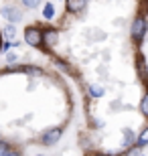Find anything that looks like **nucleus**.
I'll list each match as a JSON object with an SVG mask.
<instances>
[{
  "label": "nucleus",
  "instance_id": "f257e3e1",
  "mask_svg": "<svg viewBox=\"0 0 148 156\" xmlns=\"http://www.w3.org/2000/svg\"><path fill=\"white\" fill-rule=\"evenodd\" d=\"M24 43L29 47H39L43 43V30L34 29V27H29V29L24 30Z\"/></svg>",
  "mask_w": 148,
  "mask_h": 156
},
{
  "label": "nucleus",
  "instance_id": "f03ea898",
  "mask_svg": "<svg viewBox=\"0 0 148 156\" xmlns=\"http://www.w3.org/2000/svg\"><path fill=\"white\" fill-rule=\"evenodd\" d=\"M144 35H146V20H144L142 16L134 18V23H132V37L140 43V41L144 39Z\"/></svg>",
  "mask_w": 148,
  "mask_h": 156
},
{
  "label": "nucleus",
  "instance_id": "7ed1b4c3",
  "mask_svg": "<svg viewBox=\"0 0 148 156\" xmlns=\"http://www.w3.org/2000/svg\"><path fill=\"white\" fill-rule=\"evenodd\" d=\"M61 128H49L45 134H43V144L45 146H55L61 140Z\"/></svg>",
  "mask_w": 148,
  "mask_h": 156
},
{
  "label": "nucleus",
  "instance_id": "20e7f679",
  "mask_svg": "<svg viewBox=\"0 0 148 156\" xmlns=\"http://www.w3.org/2000/svg\"><path fill=\"white\" fill-rule=\"evenodd\" d=\"M0 12H2V14H4V16L10 20V23H18V20H20V12L14 10V8H8V6H4V8H0Z\"/></svg>",
  "mask_w": 148,
  "mask_h": 156
},
{
  "label": "nucleus",
  "instance_id": "39448f33",
  "mask_svg": "<svg viewBox=\"0 0 148 156\" xmlns=\"http://www.w3.org/2000/svg\"><path fill=\"white\" fill-rule=\"evenodd\" d=\"M87 4V0H67V10L69 12H81V8Z\"/></svg>",
  "mask_w": 148,
  "mask_h": 156
},
{
  "label": "nucleus",
  "instance_id": "423d86ee",
  "mask_svg": "<svg viewBox=\"0 0 148 156\" xmlns=\"http://www.w3.org/2000/svg\"><path fill=\"white\" fill-rule=\"evenodd\" d=\"M57 39H59L57 30H47V33H43V41H45L47 45H55Z\"/></svg>",
  "mask_w": 148,
  "mask_h": 156
},
{
  "label": "nucleus",
  "instance_id": "0eeeda50",
  "mask_svg": "<svg viewBox=\"0 0 148 156\" xmlns=\"http://www.w3.org/2000/svg\"><path fill=\"white\" fill-rule=\"evenodd\" d=\"M43 16H45L47 20H51V18L55 16V6H53L51 2H47V4H45V10H43Z\"/></svg>",
  "mask_w": 148,
  "mask_h": 156
},
{
  "label": "nucleus",
  "instance_id": "6e6552de",
  "mask_svg": "<svg viewBox=\"0 0 148 156\" xmlns=\"http://www.w3.org/2000/svg\"><path fill=\"white\" fill-rule=\"evenodd\" d=\"M136 144L140 146V148H144V146L148 144V128H144V130H142V134L138 136V142H136Z\"/></svg>",
  "mask_w": 148,
  "mask_h": 156
},
{
  "label": "nucleus",
  "instance_id": "1a4fd4ad",
  "mask_svg": "<svg viewBox=\"0 0 148 156\" xmlns=\"http://www.w3.org/2000/svg\"><path fill=\"white\" fill-rule=\"evenodd\" d=\"M132 140H134V134H132V130H124V146H130Z\"/></svg>",
  "mask_w": 148,
  "mask_h": 156
},
{
  "label": "nucleus",
  "instance_id": "9d476101",
  "mask_svg": "<svg viewBox=\"0 0 148 156\" xmlns=\"http://www.w3.org/2000/svg\"><path fill=\"white\" fill-rule=\"evenodd\" d=\"M140 112H142L144 116H148V93L142 98V101H140Z\"/></svg>",
  "mask_w": 148,
  "mask_h": 156
},
{
  "label": "nucleus",
  "instance_id": "9b49d317",
  "mask_svg": "<svg viewBox=\"0 0 148 156\" xmlns=\"http://www.w3.org/2000/svg\"><path fill=\"white\" fill-rule=\"evenodd\" d=\"M41 0H23V4L27 6V8H34V6H39Z\"/></svg>",
  "mask_w": 148,
  "mask_h": 156
},
{
  "label": "nucleus",
  "instance_id": "f8f14e48",
  "mask_svg": "<svg viewBox=\"0 0 148 156\" xmlns=\"http://www.w3.org/2000/svg\"><path fill=\"white\" fill-rule=\"evenodd\" d=\"M0 154H14V150H10L6 144H2V142H0Z\"/></svg>",
  "mask_w": 148,
  "mask_h": 156
},
{
  "label": "nucleus",
  "instance_id": "ddd939ff",
  "mask_svg": "<svg viewBox=\"0 0 148 156\" xmlns=\"http://www.w3.org/2000/svg\"><path fill=\"white\" fill-rule=\"evenodd\" d=\"M89 91H91V95H93V98H99V95L103 93V89H102V87H91Z\"/></svg>",
  "mask_w": 148,
  "mask_h": 156
},
{
  "label": "nucleus",
  "instance_id": "4468645a",
  "mask_svg": "<svg viewBox=\"0 0 148 156\" xmlns=\"http://www.w3.org/2000/svg\"><path fill=\"white\" fill-rule=\"evenodd\" d=\"M6 37H10V39H12V37H14V30H12V27H6Z\"/></svg>",
  "mask_w": 148,
  "mask_h": 156
}]
</instances>
